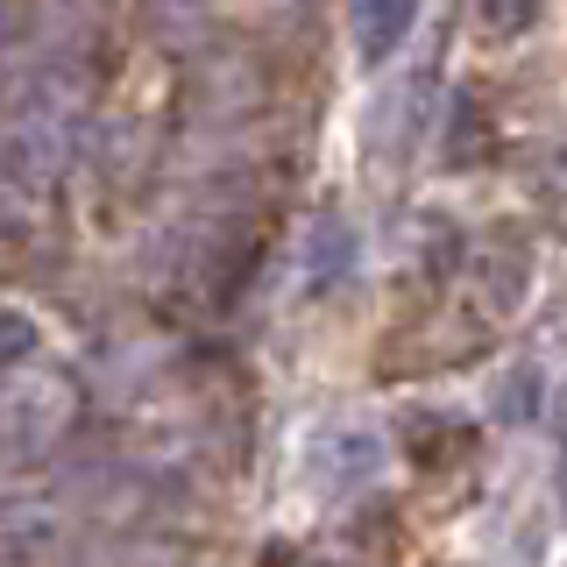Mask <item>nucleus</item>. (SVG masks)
Instances as JSON below:
<instances>
[{
  "mask_svg": "<svg viewBox=\"0 0 567 567\" xmlns=\"http://www.w3.org/2000/svg\"><path fill=\"white\" fill-rule=\"evenodd\" d=\"M419 0H354V43H362V58L377 64L390 50L404 43V29H412Z\"/></svg>",
  "mask_w": 567,
  "mask_h": 567,
  "instance_id": "obj_1",
  "label": "nucleus"
}]
</instances>
